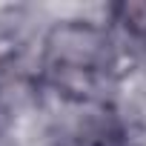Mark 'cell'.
<instances>
[{
    "label": "cell",
    "instance_id": "1",
    "mask_svg": "<svg viewBox=\"0 0 146 146\" xmlns=\"http://www.w3.org/2000/svg\"><path fill=\"white\" fill-rule=\"evenodd\" d=\"M46 57L52 75H57L60 83H92L109 66V40L92 26L69 23L52 32L46 43Z\"/></svg>",
    "mask_w": 146,
    "mask_h": 146
},
{
    "label": "cell",
    "instance_id": "2",
    "mask_svg": "<svg viewBox=\"0 0 146 146\" xmlns=\"http://www.w3.org/2000/svg\"><path fill=\"white\" fill-rule=\"evenodd\" d=\"M115 17L123 26V32L146 49V3H120L115 6Z\"/></svg>",
    "mask_w": 146,
    "mask_h": 146
}]
</instances>
